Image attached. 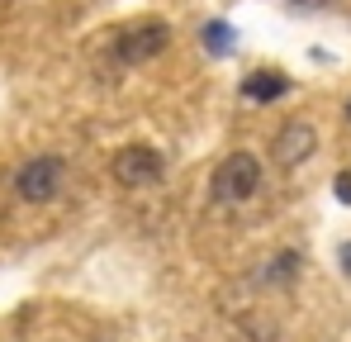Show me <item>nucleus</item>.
<instances>
[{
	"label": "nucleus",
	"mask_w": 351,
	"mask_h": 342,
	"mask_svg": "<svg viewBox=\"0 0 351 342\" xmlns=\"http://www.w3.org/2000/svg\"><path fill=\"white\" fill-rule=\"evenodd\" d=\"M214 200L219 205H237V200H252L261 190V162L252 152H228L219 167H214V181H209Z\"/></svg>",
	"instance_id": "obj_1"
},
{
	"label": "nucleus",
	"mask_w": 351,
	"mask_h": 342,
	"mask_svg": "<svg viewBox=\"0 0 351 342\" xmlns=\"http://www.w3.org/2000/svg\"><path fill=\"white\" fill-rule=\"evenodd\" d=\"M62 176H66V162L58 152H38V157H29L24 167L14 171V195L24 205H48L62 190Z\"/></svg>",
	"instance_id": "obj_2"
},
{
	"label": "nucleus",
	"mask_w": 351,
	"mask_h": 342,
	"mask_svg": "<svg viewBox=\"0 0 351 342\" xmlns=\"http://www.w3.org/2000/svg\"><path fill=\"white\" fill-rule=\"evenodd\" d=\"M167 43H171V24H133L114 38L110 53H114L119 67H143L157 53H167Z\"/></svg>",
	"instance_id": "obj_3"
},
{
	"label": "nucleus",
	"mask_w": 351,
	"mask_h": 342,
	"mask_svg": "<svg viewBox=\"0 0 351 342\" xmlns=\"http://www.w3.org/2000/svg\"><path fill=\"white\" fill-rule=\"evenodd\" d=\"M162 171H167L162 152L147 148V143H128V148H119V152H114V181H119V185H128V190L152 185Z\"/></svg>",
	"instance_id": "obj_4"
},
{
	"label": "nucleus",
	"mask_w": 351,
	"mask_h": 342,
	"mask_svg": "<svg viewBox=\"0 0 351 342\" xmlns=\"http://www.w3.org/2000/svg\"><path fill=\"white\" fill-rule=\"evenodd\" d=\"M313 148H318V133H313V124H304V119H294V124H285L280 133H276V162L290 171L299 167V162H308L313 157Z\"/></svg>",
	"instance_id": "obj_5"
},
{
	"label": "nucleus",
	"mask_w": 351,
	"mask_h": 342,
	"mask_svg": "<svg viewBox=\"0 0 351 342\" xmlns=\"http://www.w3.org/2000/svg\"><path fill=\"white\" fill-rule=\"evenodd\" d=\"M285 91H290V81H285L280 71H252V76L242 81V95H247V100H261V105H266V100H280Z\"/></svg>",
	"instance_id": "obj_6"
},
{
	"label": "nucleus",
	"mask_w": 351,
	"mask_h": 342,
	"mask_svg": "<svg viewBox=\"0 0 351 342\" xmlns=\"http://www.w3.org/2000/svg\"><path fill=\"white\" fill-rule=\"evenodd\" d=\"M228 38H233V29H228L223 19H214V24H204V48H209V53H214V57H223V53H228V48H233Z\"/></svg>",
	"instance_id": "obj_7"
},
{
	"label": "nucleus",
	"mask_w": 351,
	"mask_h": 342,
	"mask_svg": "<svg viewBox=\"0 0 351 342\" xmlns=\"http://www.w3.org/2000/svg\"><path fill=\"white\" fill-rule=\"evenodd\" d=\"M294 262H299L294 252H285V257H276V271H266V281H271V276H280V281H290V276H294Z\"/></svg>",
	"instance_id": "obj_8"
},
{
	"label": "nucleus",
	"mask_w": 351,
	"mask_h": 342,
	"mask_svg": "<svg viewBox=\"0 0 351 342\" xmlns=\"http://www.w3.org/2000/svg\"><path fill=\"white\" fill-rule=\"evenodd\" d=\"M332 190H337V200H342V205H351V171H342V176L332 181Z\"/></svg>",
	"instance_id": "obj_9"
},
{
	"label": "nucleus",
	"mask_w": 351,
	"mask_h": 342,
	"mask_svg": "<svg viewBox=\"0 0 351 342\" xmlns=\"http://www.w3.org/2000/svg\"><path fill=\"white\" fill-rule=\"evenodd\" d=\"M342 266H347V271H351V242H347V247H342Z\"/></svg>",
	"instance_id": "obj_10"
},
{
	"label": "nucleus",
	"mask_w": 351,
	"mask_h": 342,
	"mask_svg": "<svg viewBox=\"0 0 351 342\" xmlns=\"http://www.w3.org/2000/svg\"><path fill=\"white\" fill-rule=\"evenodd\" d=\"M347 119H351V100H347Z\"/></svg>",
	"instance_id": "obj_11"
}]
</instances>
